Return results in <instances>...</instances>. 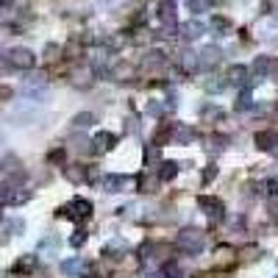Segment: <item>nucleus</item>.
<instances>
[{"instance_id": "nucleus-1", "label": "nucleus", "mask_w": 278, "mask_h": 278, "mask_svg": "<svg viewBox=\"0 0 278 278\" xmlns=\"http://www.w3.org/2000/svg\"><path fill=\"white\" fill-rule=\"evenodd\" d=\"M203 242L206 239H203V234H200L198 228H184V231L178 234V239H175V245H178L184 253H192L195 256V253L203 251Z\"/></svg>"}, {"instance_id": "nucleus-2", "label": "nucleus", "mask_w": 278, "mask_h": 278, "mask_svg": "<svg viewBox=\"0 0 278 278\" xmlns=\"http://www.w3.org/2000/svg\"><path fill=\"white\" fill-rule=\"evenodd\" d=\"M92 214V203L84 198H73L67 206L58 209V217H70V220H86Z\"/></svg>"}, {"instance_id": "nucleus-3", "label": "nucleus", "mask_w": 278, "mask_h": 278, "mask_svg": "<svg viewBox=\"0 0 278 278\" xmlns=\"http://www.w3.org/2000/svg\"><path fill=\"white\" fill-rule=\"evenodd\" d=\"M6 58H9L11 70H31L34 64H37V56H34L28 47H14V50H11Z\"/></svg>"}, {"instance_id": "nucleus-4", "label": "nucleus", "mask_w": 278, "mask_h": 278, "mask_svg": "<svg viewBox=\"0 0 278 278\" xmlns=\"http://www.w3.org/2000/svg\"><path fill=\"white\" fill-rule=\"evenodd\" d=\"M198 206L203 209V214H209L211 220H223V203L217 198H209V195H200Z\"/></svg>"}, {"instance_id": "nucleus-5", "label": "nucleus", "mask_w": 278, "mask_h": 278, "mask_svg": "<svg viewBox=\"0 0 278 278\" xmlns=\"http://www.w3.org/2000/svg\"><path fill=\"white\" fill-rule=\"evenodd\" d=\"M156 14H159V20H162V25H164V28H173V25H175V20H178V14H175V3H170V0L159 3Z\"/></svg>"}, {"instance_id": "nucleus-6", "label": "nucleus", "mask_w": 278, "mask_h": 278, "mask_svg": "<svg viewBox=\"0 0 278 278\" xmlns=\"http://www.w3.org/2000/svg\"><path fill=\"white\" fill-rule=\"evenodd\" d=\"M192 139H198V131L192 126H173V142L175 145H189Z\"/></svg>"}, {"instance_id": "nucleus-7", "label": "nucleus", "mask_w": 278, "mask_h": 278, "mask_svg": "<svg viewBox=\"0 0 278 278\" xmlns=\"http://www.w3.org/2000/svg\"><path fill=\"white\" fill-rule=\"evenodd\" d=\"M100 187H103L106 192H122V189L128 187V178L126 175H103V178H100Z\"/></svg>"}, {"instance_id": "nucleus-8", "label": "nucleus", "mask_w": 278, "mask_h": 278, "mask_svg": "<svg viewBox=\"0 0 278 278\" xmlns=\"http://www.w3.org/2000/svg\"><path fill=\"white\" fill-rule=\"evenodd\" d=\"M220 58H223V50H220V47H214V45H209V47H203L198 64H200V67H214Z\"/></svg>"}, {"instance_id": "nucleus-9", "label": "nucleus", "mask_w": 278, "mask_h": 278, "mask_svg": "<svg viewBox=\"0 0 278 278\" xmlns=\"http://www.w3.org/2000/svg\"><path fill=\"white\" fill-rule=\"evenodd\" d=\"M34 270H37V256H20L17 264L11 267V273L14 275H31Z\"/></svg>"}, {"instance_id": "nucleus-10", "label": "nucleus", "mask_w": 278, "mask_h": 278, "mask_svg": "<svg viewBox=\"0 0 278 278\" xmlns=\"http://www.w3.org/2000/svg\"><path fill=\"white\" fill-rule=\"evenodd\" d=\"M278 145V131H259L256 134V147H262V150H275Z\"/></svg>"}, {"instance_id": "nucleus-11", "label": "nucleus", "mask_w": 278, "mask_h": 278, "mask_svg": "<svg viewBox=\"0 0 278 278\" xmlns=\"http://www.w3.org/2000/svg\"><path fill=\"white\" fill-rule=\"evenodd\" d=\"M203 31H206V25L200 20H189V22L181 25V34H184V39H189V42L198 39V37H203Z\"/></svg>"}, {"instance_id": "nucleus-12", "label": "nucleus", "mask_w": 278, "mask_h": 278, "mask_svg": "<svg viewBox=\"0 0 278 278\" xmlns=\"http://www.w3.org/2000/svg\"><path fill=\"white\" fill-rule=\"evenodd\" d=\"M228 84H236V86H251L248 84V67H242V64H236V67L228 70Z\"/></svg>"}, {"instance_id": "nucleus-13", "label": "nucleus", "mask_w": 278, "mask_h": 278, "mask_svg": "<svg viewBox=\"0 0 278 278\" xmlns=\"http://www.w3.org/2000/svg\"><path fill=\"white\" fill-rule=\"evenodd\" d=\"M270 70H275V58H270V56H259L256 61H253V73H256V78H264V75H267Z\"/></svg>"}, {"instance_id": "nucleus-14", "label": "nucleus", "mask_w": 278, "mask_h": 278, "mask_svg": "<svg viewBox=\"0 0 278 278\" xmlns=\"http://www.w3.org/2000/svg\"><path fill=\"white\" fill-rule=\"evenodd\" d=\"M114 142H117V137H114V134H109V131H100L98 137H95V147H92V150H95V153H100V150H109V147H114Z\"/></svg>"}, {"instance_id": "nucleus-15", "label": "nucleus", "mask_w": 278, "mask_h": 278, "mask_svg": "<svg viewBox=\"0 0 278 278\" xmlns=\"http://www.w3.org/2000/svg\"><path fill=\"white\" fill-rule=\"evenodd\" d=\"M167 139H173V126H170V122H164V126H159V131L153 134V142H150V145L162 147Z\"/></svg>"}, {"instance_id": "nucleus-16", "label": "nucleus", "mask_w": 278, "mask_h": 278, "mask_svg": "<svg viewBox=\"0 0 278 278\" xmlns=\"http://www.w3.org/2000/svg\"><path fill=\"white\" fill-rule=\"evenodd\" d=\"M64 178H67V181H73V184H81V181H86V170L81 167V164L64 167Z\"/></svg>"}, {"instance_id": "nucleus-17", "label": "nucleus", "mask_w": 278, "mask_h": 278, "mask_svg": "<svg viewBox=\"0 0 278 278\" xmlns=\"http://www.w3.org/2000/svg\"><path fill=\"white\" fill-rule=\"evenodd\" d=\"M175 173H178V164L175 162H162V170H159V178L162 181H173Z\"/></svg>"}, {"instance_id": "nucleus-18", "label": "nucleus", "mask_w": 278, "mask_h": 278, "mask_svg": "<svg viewBox=\"0 0 278 278\" xmlns=\"http://www.w3.org/2000/svg\"><path fill=\"white\" fill-rule=\"evenodd\" d=\"M92 122H95V114H92V111H81V114L73 117V126H75V128H89Z\"/></svg>"}, {"instance_id": "nucleus-19", "label": "nucleus", "mask_w": 278, "mask_h": 278, "mask_svg": "<svg viewBox=\"0 0 278 278\" xmlns=\"http://www.w3.org/2000/svg\"><path fill=\"white\" fill-rule=\"evenodd\" d=\"M28 198H31V192H28V189H17V192L9 195V200H6V203H9V206H22Z\"/></svg>"}, {"instance_id": "nucleus-20", "label": "nucleus", "mask_w": 278, "mask_h": 278, "mask_svg": "<svg viewBox=\"0 0 278 278\" xmlns=\"http://www.w3.org/2000/svg\"><path fill=\"white\" fill-rule=\"evenodd\" d=\"M211 28H214V31L220 34V37H226V34H231V22H228L226 17H214V20H211Z\"/></svg>"}, {"instance_id": "nucleus-21", "label": "nucleus", "mask_w": 278, "mask_h": 278, "mask_svg": "<svg viewBox=\"0 0 278 278\" xmlns=\"http://www.w3.org/2000/svg\"><path fill=\"white\" fill-rule=\"evenodd\" d=\"M187 6L192 14H203V11L211 9V0H187Z\"/></svg>"}, {"instance_id": "nucleus-22", "label": "nucleus", "mask_w": 278, "mask_h": 278, "mask_svg": "<svg viewBox=\"0 0 278 278\" xmlns=\"http://www.w3.org/2000/svg\"><path fill=\"white\" fill-rule=\"evenodd\" d=\"M164 61H167V58H164L162 50H150V53L145 56V64H147V67H162Z\"/></svg>"}, {"instance_id": "nucleus-23", "label": "nucleus", "mask_w": 278, "mask_h": 278, "mask_svg": "<svg viewBox=\"0 0 278 278\" xmlns=\"http://www.w3.org/2000/svg\"><path fill=\"white\" fill-rule=\"evenodd\" d=\"M81 270V259H73V262H61V273L64 275H75Z\"/></svg>"}, {"instance_id": "nucleus-24", "label": "nucleus", "mask_w": 278, "mask_h": 278, "mask_svg": "<svg viewBox=\"0 0 278 278\" xmlns=\"http://www.w3.org/2000/svg\"><path fill=\"white\" fill-rule=\"evenodd\" d=\"M236 109H251V86H245L242 89V95H239V100H236Z\"/></svg>"}, {"instance_id": "nucleus-25", "label": "nucleus", "mask_w": 278, "mask_h": 278, "mask_svg": "<svg viewBox=\"0 0 278 278\" xmlns=\"http://www.w3.org/2000/svg\"><path fill=\"white\" fill-rule=\"evenodd\" d=\"M181 67H184L187 73H189V70H195V67H198V56H195V53H184V58H181Z\"/></svg>"}, {"instance_id": "nucleus-26", "label": "nucleus", "mask_w": 278, "mask_h": 278, "mask_svg": "<svg viewBox=\"0 0 278 278\" xmlns=\"http://www.w3.org/2000/svg\"><path fill=\"white\" fill-rule=\"evenodd\" d=\"M64 156H67V153H64V147H56V150L47 153V162H50V164H61Z\"/></svg>"}, {"instance_id": "nucleus-27", "label": "nucleus", "mask_w": 278, "mask_h": 278, "mask_svg": "<svg viewBox=\"0 0 278 278\" xmlns=\"http://www.w3.org/2000/svg\"><path fill=\"white\" fill-rule=\"evenodd\" d=\"M156 162H159V147L156 145L145 147V164H156Z\"/></svg>"}, {"instance_id": "nucleus-28", "label": "nucleus", "mask_w": 278, "mask_h": 278, "mask_svg": "<svg viewBox=\"0 0 278 278\" xmlns=\"http://www.w3.org/2000/svg\"><path fill=\"white\" fill-rule=\"evenodd\" d=\"M58 56H61V47H58V45H47L45 47V58H47V61H56Z\"/></svg>"}, {"instance_id": "nucleus-29", "label": "nucleus", "mask_w": 278, "mask_h": 278, "mask_svg": "<svg viewBox=\"0 0 278 278\" xmlns=\"http://www.w3.org/2000/svg\"><path fill=\"white\" fill-rule=\"evenodd\" d=\"M164 275H170V278H181V267L175 262H167L164 264Z\"/></svg>"}, {"instance_id": "nucleus-30", "label": "nucleus", "mask_w": 278, "mask_h": 278, "mask_svg": "<svg viewBox=\"0 0 278 278\" xmlns=\"http://www.w3.org/2000/svg\"><path fill=\"white\" fill-rule=\"evenodd\" d=\"M162 111H164V106L159 103V100H150V103H147V114L150 117H162Z\"/></svg>"}, {"instance_id": "nucleus-31", "label": "nucleus", "mask_w": 278, "mask_h": 278, "mask_svg": "<svg viewBox=\"0 0 278 278\" xmlns=\"http://www.w3.org/2000/svg\"><path fill=\"white\" fill-rule=\"evenodd\" d=\"M84 242H86V231H75L73 236H70V245L73 248H81Z\"/></svg>"}, {"instance_id": "nucleus-32", "label": "nucleus", "mask_w": 278, "mask_h": 278, "mask_svg": "<svg viewBox=\"0 0 278 278\" xmlns=\"http://www.w3.org/2000/svg\"><path fill=\"white\" fill-rule=\"evenodd\" d=\"M11 164H17L14 156H6L3 162H0V173H6V170H11Z\"/></svg>"}, {"instance_id": "nucleus-33", "label": "nucleus", "mask_w": 278, "mask_h": 278, "mask_svg": "<svg viewBox=\"0 0 278 278\" xmlns=\"http://www.w3.org/2000/svg\"><path fill=\"white\" fill-rule=\"evenodd\" d=\"M11 95H14V89L11 86H6V84H0V100H9Z\"/></svg>"}, {"instance_id": "nucleus-34", "label": "nucleus", "mask_w": 278, "mask_h": 278, "mask_svg": "<svg viewBox=\"0 0 278 278\" xmlns=\"http://www.w3.org/2000/svg\"><path fill=\"white\" fill-rule=\"evenodd\" d=\"M9 70H11L9 58H6V56H0V75H3V73H9Z\"/></svg>"}, {"instance_id": "nucleus-35", "label": "nucleus", "mask_w": 278, "mask_h": 278, "mask_svg": "<svg viewBox=\"0 0 278 278\" xmlns=\"http://www.w3.org/2000/svg\"><path fill=\"white\" fill-rule=\"evenodd\" d=\"M267 187H270V189H267L270 195H278V181H275V178H273V181H267Z\"/></svg>"}, {"instance_id": "nucleus-36", "label": "nucleus", "mask_w": 278, "mask_h": 278, "mask_svg": "<svg viewBox=\"0 0 278 278\" xmlns=\"http://www.w3.org/2000/svg\"><path fill=\"white\" fill-rule=\"evenodd\" d=\"M211 175H217V167H209V170H206V173H203V181H211Z\"/></svg>"}, {"instance_id": "nucleus-37", "label": "nucleus", "mask_w": 278, "mask_h": 278, "mask_svg": "<svg viewBox=\"0 0 278 278\" xmlns=\"http://www.w3.org/2000/svg\"><path fill=\"white\" fill-rule=\"evenodd\" d=\"M273 217H275V223H278V206H275V209H273Z\"/></svg>"}, {"instance_id": "nucleus-38", "label": "nucleus", "mask_w": 278, "mask_h": 278, "mask_svg": "<svg viewBox=\"0 0 278 278\" xmlns=\"http://www.w3.org/2000/svg\"><path fill=\"white\" fill-rule=\"evenodd\" d=\"M145 278H159V275H156V273H147V275H145Z\"/></svg>"}, {"instance_id": "nucleus-39", "label": "nucleus", "mask_w": 278, "mask_h": 278, "mask_svg": "<svg viewBox=\"0 0 278 278\" xmlns=\"http://www.w3.org/2000/svg\"><path fill=\"white\" fill-rule=\"evenodd\" d=\"M0 145H3V134H0Z\"/></svg>"}, {"instance_id": "nucleus-40", "label": "nucleus", "mask_w": 278, "mask_h": 278, "mask_svg": "<svg viewBox=\"0 0 278 278\" xmlns=\"http://www.w3.org/2000/svg\"><path fill=\"white\" fill-rule=\"evenodd\" d=\"M103 3H114V0H103Z\"/></svg>"}]
</instances>
